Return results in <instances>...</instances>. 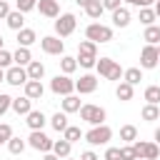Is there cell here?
<instances>
[{"label": "cell", "mask_w": 160, "mask_h": 160, "mask_svg": "<svg viewBox=\"0 0 160 160\" xmlns=\"http://www.w3.org/2000/svg\"><path fill=\"white\" fill-rule=\"evenodd\" d=\"M85 38H88L90 42H95V45H100V42H110V40H112V28L100 25V22H90V25L85 28Z\"/></svg>", "instance_id": "cell-1"}, {"label": "cell", "mask_w": 160, "mask_h": 160, "mask_svg": "<svg viewBox=\"0 0 160 160\" xmlns=\"http://www.w3.org/2000/svg\"><path fill=\"white\" fill-rule=\"evenodd\" d=\"M95 68H98V72H100L105 80H120V78H122V70H120V65H118L112 58H100V60L95 62Z\"/></svg>", "instance_id": "cell-2"}, {"label": "cell", "mask_w": 160, "mask_h": 160, "mask_svg": "<svg viewBox=\"0 0 160 160\" xmlns=\"http://www.w3.org/2000/svg\"><path fill=\"white\" fill-rule=\"evenodd\" d=\"M75 25H78V18H75L72 12H62V15H58V20H55V35H58V38H68V35H72Z\"/></svg>", "instance_id": "cell-3"}, {"label": "cell", "mask_w": 160, "mask_h": 160, "mask_svg": "<svg viewBox=\"0 0 160 160\" xmlns=\"http://www.w3.org/2000/svg\"><path fill=\"white\" fill-rule=\"evenodd\" d=\"M80 120L90 122L92 128L95 125H105V110L100 105H82L80 108Z\"/></svg>", "instance_id": "cell-4"}, {"label": "cell", "mask_w": 160, "mask_h": 160, "mask_svg": "<svg viewBox=\"0 0 160 160\" xmlns=\"http://www.w3.org/2000/svg\"><path fill=\"white\" fill-rule=\"evenodd\" d=\"M132 150L140 160H155L160 155V145L158 142H148V140H135L132 142Z\"/></svg>", "instance_id": "cell-5"}, {"label": "cell", "mask_w": 160, "mask_h": 160, "mask_svg": "<svg viewBox=\"0 0 160 160\" xmlns=\"http://www.w3.org/2000/svg\"><path fill=\"white\" fill-rule=\"evenodd\" d=\"M110 138H112V130H110L108 125H95L92 130L85 132V140H88L90 145H108Z\"/></svg>", "instance_id": "cell-6"}, {"label": "cell", "mask_w": 160, "mask_h": 160, "mask_svg": "<svg viewBox=\"0 0 160 160\" xmlns=\"http://www.w3.org/2000/svg\"><path fill=\"white\" fill-rule=\"evenodd\" d=\"M50 90L55 92V95H72V90H75V80H70L68 75H55L52 80H50Z\"/></svg>", "instance_id": "cell-7"}, {"label": "cell", "mask_w": 160, "mask_h": 160, "mask_svg": "<svg viewBox=\"0 0 160 160\" xmlns=\"http://www.w3.org/2000/svg\"><path fill=\"white\" fill-rule=\"evenodd\" d=\"M28 145L35 148V150H40V152H50V150H52V140H50L42 130H32L30 138H28Z\"/></svg>", "instance_id": "cell-8"}, {"label": "cell", "mask_w": 160, "mask_h": 160, "mask_svg": "<svg viewBox=\"0 0 160 160\" xmlns=\"http://www.w3.org/2000/svg\"><path fill=\"white\" fill-rule=\"evenodd\" d=\"M40 48H42V52H48V55H62V52H65V42H62L58 35H45V38L40 40Z\"/></svg>", "instance_id": "cell-9"}, {"label": "cell", "mask_w": 160, "mask_h": 160, "mask_svg": "<svg viewBox=\"0 0 160 160\" xmlns=\"http://www.w3.org/2000/svg\"><path fill=\"white\" fill-rule=\"evenodd\" d=\"M5 82L15 85V88L25 85V82H28V72H25V68H20V65H10V68L5 70Z\"/></svg>", "instance_id": "cell-10"}, {"label": "cell", "mask_w": 160, "mask_h": 160, "mask_svg": "<svg viewBox=\"0 0 160 160\" xmlns=\"http://www.w3.org/2000/svg\"><path fill=\"white\" fill-rule=\"evenodd\" d=\"M158 62H160V60H158V45H145L142 52H140V68L152 70Z\"/></svg>", "instance_id": "cell-11"}, {"label": "cell", "mask_w": 160, "mask_h": 160, "mask_svg": "<svg viewBox=\"0 0 160 160\" xmlns=\"http://www.w3.org/2000/svg\"><path fill=\"white\" fill-rule=\"evenodd\" d=\"M95 88H98V78L95 75H80V80H75V90L80 92V95H88V92H95Z\"/></svg>", "instance_id": "cell-12"}, {"label": "cell", "mask_w": 160, "mask_h": 160, "mask_svg": "<svg viewBox=\"0 0 160 160\" xmlns=\"http://www.w3.org/2000/svg\"><path fill=\"white\" fill-rule=\"evenodd\" d=\"M38 10H40V15H45V18H58V15H60L58 0H38Z\"/></svg>", "instance_id": "cell-13"}, {"label": "cell", "mask_w": 160, "mask_h": 160, "mask_svg": "<svg viewBox=\"0 0 160 160\" xmlns=\"http://www.w3.org/2000/svg\"><path fill=\"white\" fill-rule=\"evenodd\" d=\"M25 118H28L25 122H28V128H30V130H42V125L48 122V118L42 115V110H30Z\"/></svg>", "instance_id": "cell-14"}, {"label": "cell", "mask_w": 160, "mask_h": 160, "mask_svg": "<svg viewBox=\"0 0 160 160\" xmlns=\"http://www.w3.org/2000/svg\"><path fill=\"white\" fill-rule=\"evenodd\" d=\"M42 92H45V88H42L40 80H28V82H25V98H30V100H40Z\"/></svg>", "instance_id": "cell-15"}, {"label": "cell", "mask_w": 160, "mask_h": 160, "mask_svg": "<svg viewBox=\"0 0 160 160\" xmlns=\"http://www.w3.org/2000/svg\"><path fill=\"white\" fill-rule=\"evenodd\" d=\"M25 72H28V80H40L45 75V65L40 60H30L28 68H25Z\"/></svg>", "instance_id": "cell-16"}, {"label": "cell", "mask_w": 160, "mask_h": 160, "mask_svg": "<svg viewBox=\"0 0 160 160\" xmlns=\"http://www.w3.org/2000/svg\"><path fill=\"white\" fill-rule=\"evenodd\" d=\"M10 108H12L18 115H28V112L32 110V100L25 98V95H22V98H12V105H10Z\"/></svg>", "instance_id": "cell-17"}, {"label": "cell", "mask_w": 160, "mask_h": 160, "mask_svg": "<svg viewBox=\"0 0 160 160\" xmlns=\"http://www.w3.org/2000/svg\"><path fill=\"white\" fill-rule=\"evenodd\" d=\"M112 25H115V28H128V25H130V12H128V8L112 10Z\"/></svg>", "instance_id": "cell-18"}, {"label": "cell", "mask_w": 160, "mask_h": 160, "mask_svg": "<svg viewBox=\"0 0 160 160\" xmlns=\"http://www.w3.org/2000/svg\"><path fill=\"white\" fill-rule=\"evenodd\" d=\"M35 40H38L35 30H30V28H22V30H18V45H20V48H30Z\"/></svg>", "instance_id": "cell-19"}, {"label": "cell", "mask_w": 160, "mask_h": 160, "mask_svg": "<svg viewBox=\"0 0 160 160\" xmlns=\"http://www.w3.org/2000/svg\"><path fill=\"white\" fill-rule=\"evenodd\" d=\"M80 98L78 95H65L62 98V112L68 115V112H80Z\"/></svg>", "instance_id": "cell-20"}, {"label": "cell", "mask_w": 160, "mask_h": 160, "mask_svg": "<svg viewBox=\"0 0 160 160\" xmlns=\"http://www.w3.org/2000/svg\"><path fill=\"white\" fill-rule=\"evenodd\" d=\"M5 20H8V28H10V30H15V32H18V30H22L25 18H22V12H20V10H10V15H8Z\"/></svg>", "instance_id": "cell-21"}, {"label": "cell", "mask_w": 160, "mask_h": 160, "mask_svg": "<svg viewBox=\"0 0 160 160\" xmlns=\"http://www.w3.org/2000/svg\"><path fill=\"white\" fill-rule=\"evenodd\" d=\"M30 60H32V55H30V50H28V48H18V50L12 52V62H15V65H20V68H25Z\"/></svg>", "instance_id": "cell-22"}, {"label": "cell", "mask_w": 160, "mask_h": 160, "mask_svg": "<svg viewBox=\"0 0 160 160\" xmlns=\"http://www.w3.org/2000/svg\"><path fill=\"white\" fill-rule=\"evenodd\" d=\"M70 142L62 138V140H55L52 142V155H58V158H70Z\"/></svg>", "instance_id": "cell-23"}, {"label": "cell", "mask_w": 160, "mask_h": 160, "mask_svg": "<svg viewBox=\"0 0 160 160\" xmlns=\"http://www.w3.org/2000/svg\"><path fill=\"white\" fill-rule=\"evenodd\" d=\"M142 40H148V45H158L160 42V25H148L142 32Z\"/></svg>", "instance_id": "cell-24"}, {"label": "cell", "mask_w": 160, "mask_h": 160, "mask_svg": "<svg viewBox=\"0 0 160 160\" xmlns=\"http://www.w3.org/2000/svg\"><path fill=\"white\" fill-rule=\"evenodd\" d=\"M85 12H88V18L98 20V18L105 12V8H102V2H100V0H90V2L85 5Z\"/></svg>", "instance_id": "cell-25"}, {"label": "cell", "mask_w": 160, "mask_h": 160, "mask_svg": "<svg viewBox=\"0 0 160 160\" xmlns=\"http://www.w3.org/2000/svg\"><path fill=\"white\" fill-rule=\"evenodd\" d=\"M122 78H125L128 85H138V82L142 80V70H140V68H128V70L122 72Z\"/></svg>", "instance_id": "cell-26"}, {"label": "cell", "mask_w": 160, "mask_h": 160, "mask_svg": "<svg viewBox=\"0 0 160 160\" xmlns=\"http://www.w3.org/2000/svg\"><path fill=\"white\" fill-rule=\"evenodd\" d=\"M115 95H118V100H122V102H128V100H132V85H128L125 80L115 88Z\"/></svg>", "instance_id": "cell-27"}, {"label": "cell", "mask_w": 160, "mask_h": 160, "mask_svg": "<svg viewBox=\"0 0 160 160\" xmlns=\"http://www.w3.org/2000/svg\"><path fill=\"white\" fill-rule=\"evenodd\" d=\"M120 140L135 142V140H138V128H135V125H122V128H120Z\"/></svg>", "instance_id": "cell-28"}, {"label": "cell", "mask_w": 160, "mask_h": 160, "mask_svg": "<svg viewBox=\"0 0 160 160\" xmlns=\"http://www.w3.org/2000/svg\"><path fill=\"white\" fill-rule=\"evenodd\" d=\"M62 138L72 145V142H78V140L82 138V130H80V128H75V125H68V128L62 130Z\"/></svg>", "instance_id": "cell-29"}, {"label": "cell", "mask_w": 160, "mask_h": 160, "mask_svg": "<svg viewBox=\"0 0 160 160\" xmlns=\"http://www.w3.org/2000/svg\"><path fill=\"white\" fill-rule=\"evenodd\" d=\"M60 70H62V75H70V72H75V70H78V60H75V58H68V55H62V60H60Z\"/></svg>", "instance_id": "cell-30"}, {"label": "cell", "mask_w": 160, "mask_h": 160, "mask_svg": "<svg viewBox=\"0 0 160 160\" xmlns=\"http://www.w3.org/2000/svg\"><path fill=\"white\" fill-rule=\"evenodd\" d=\"M50 125H52L58 132H62V130L68 128V115H65V112H55V115L50 118Z\"/></svg>", "instance_id": "cell-31"}, {"label": "cell", "mask_w": 160, "mask_h": 160, "mask_svg": "<svg viewBox=\"0 0 160 160\" xmlns=\"http://www.w3.org/2000/svg\"><path fill=\"white\" fill-rule=\"evenodd\" d=\"M145 100H148V105H158L160 102V85L145 88Z\"/></svg>", "instance_id": "cell-32"}, {"label": "cell", "mask_w": 160, "mask_h": 160, "mask_svg": "<svg viewBox=\"0 0 160 160\" xmlns=\"http://www.w3.org/2000/svg\"><path fill=\"white\" fill-rule=\"evenodd\" d=\"M78 52L80 55H98V45L90 42V40H80L78 42Z\"/></svg>", "instance_id": "cell-33"}, {"label": "cell", "mask_w": 160, "mask_h": 160, "mask_svg": "<svg viewBox=\"0 0 160 160\" xmlns=\"http://www.w3.org/2000/svg\"><path fill=\"white\" fill-rule=\"evenodd\" d=\"M142 120H148V122L160 120V108H158V105H145V108H142Z\"/></svg>", "instance_id": "cell-34"}, {"label": "cell", "mask_w": 160, "mask_h": 160, "mask_svg": "<svg viewBox=\"0 0 160 160\" xmlns=\"http://www.w3.org/2000/svg\"><path fill=\"white\" fill-rule=\"evenodd\" d=\"M155 18H158V15H155V10H152V8H140V22H142L145 28H148V25H152V22H155Z\"/></svg>", "instance_id": "cell-35"}, {"label": "cell", "mask_w": 160, "mask_h": 160, "mask_svg": "<svg viewBox=\"0 0 160 160\" xmlns=\"http://www.w3.org/2000/svg\"><path fill=\"white\" fill-rule=\"evenodd\" d=\"M8 150H10L12 155H20V152L25 150V140H22V138H10V140H8Z\"/></svg>", "instance_id": "cell-36"}, {"label": "cell", "mask_w": 160, "mask_h": 160, "mask_svg": "<svg viewBox=\"0 0 160 160\" xmlns=\"http://www.w3.org/2000/svg\"><path fill=\"white\" fill-rule=\"evenodd\" d=\"M75 60H78V65H80V68H95L98 55H80V52H78V58H75Z\"/></svg>", "instance_id": "cell-37"}, {"label": "cell", "mask_w": 160, "mask_h": 160, "mask_svg": "<svg viewBox=\"0 0 160 160\" xmlns=\"http://www.w3.org/2000/svg\"><path fill=\"white\" fill-rule=\"evenodd\" d=\"M15 8L25 15V12H30V10H35V8H38V0H18V2H15Z\"/></svg>", "instance_id": "cell-38"}, {"label": "cell", "mask_w": 160, "mask_h": 160, "mask_svg": "<svg viewBox=\"0 0 160 160\" xmlns=\"http://www.w3.org/2000/svg\"><path fill=\"white\" fill-rule=\"evenodd\" d=\"M10 138H12V128L8 122H0V145H8Z\"/></svg>", "instance_id": "cell-39"}, {"label": "cell", "mask_w": 160, "mask_h": 160, "mask_svg": "<svg viewBox=\"0 0 160 160\" xmlns=\"http://www.w3.org/2000/svg\"><path fill=\"white\" fill-rule=\"evenodd\" d=\"M120 160H138V155H135L132 145H125V148H120Z\"/></svg>", "instance_id": "cell-40"}, {"label": "cell", "mask_w": 160, "mask_h": 160, "mask_svg": "<svg viewBox=\"0 0 160 160\" xmlns=\"http://www.w3.org/2000/svg\"><path fill=\"white\" fill-rule=\"evenodd\" d=\"M12 65V52H8V50H0V68L2 70H8Z\"/></svg>", "instance_id": "cell-41"}, {"label": "cell", "mask_w": 160, "mask_h": 160, "mask_svg": "<svg viewBox=\"0 0 160 160\" xmlns=\"http://www.w3.org/2000/svg\"><path fill=\"white\" fill-rule=\"evenodd\" d=\"M10 105H12V98L5 95V92H0V115H5L10 110Z\"/></svg>", "instance_id": "cell-42"}, {"label": "cell", "mask_w": 160, "mask_h": 160, "mask_svg": "<svg viewBox=\"0 0 160 160\" xmlns=\"http://www.w3.org/2000/svg\"><path fill=\"white\" fill-rule=\"evenodd\" d=\"M105 160H120V148H108L105 150Z\"/></svg>", "instance_id": "cell-43"}, {"label": "cell", "mask_w": 160, "mask_h": 160, "mask_svg": "<svg viewBox=\"0 0 160 160\" xmlns=\"http://www.w3.org/2000/svg\"><path fill=\"white\" fill-rule=\"evenodd\" d=\"M100 2H102L105 10H118V8H122V5H120L122 0H100Z\"/></svg>", "instance_id": "cell-44"}, {"label": "cell", "mask_w": 160, "mask_h": 160, "mask_svg": "<svg viewBox=\"0 0 160 160\" xmlns=\"http://www.w3.org/2000/svg\"><path fill=\"white\" fill-rule=\"evenodd\" d=\"M8 15H10V5L5 0H0V18H8Z\"/></svg>", "instance_id": "cell-45"}, {"label": "cell", "mask_w": 160, "mask_h": 160, "mask_svg": "<svg viewBox=\"0 0 160 160\" xmlns=\"http://www.w3.org/2000/svg\"><path fill=\"white\" fill-rule=\"evenodd\" d=\"M80 160H100V158H98V155H95L92 150H85V152L80 155Z\"/></svg>", "instance_id": "cell-46"}, {"label": "cell", "mask_w": 160, "mask_h": 160, "mask_svg": "<svg viewBox=\"0 0 160 160\" xmlns=\"http://www.w3.org/2000/svg\"><path fill=\"white\" fill-rule=\"evenodd\" d=\"M152 2H155V0H135V5H138V8H150Z\"/></svg>", "instance_id": "cell-47"}, {"label": "cell", "mask_w": 160, "mask_h": 160, "mask_svg": "<svg viewBox=\"0 0 160 160\" xmlns=\"http://www.w3.org/2000/svg\"><path fill=\"white\" fill-rule=\"evenodd\" d=\"M42 160H60V158H58V155H52V152H45V155H42Z\"/></svg>", "instance_id": "cell-48"}, {"label": "cell", "mask_w": 160, "mask_h": 160, "mask_svg": "<svg viewBox=\"0 0 160 160\" xmlns=\"http://www.w3.org/2000/svg\"><path fill=\"white\" fill-rule=\"evenodd\" d=\"M152 10H155V15L160 18V0H155V8H152Z\"/></svg>", "instance_id": "cell-49"}, {"label": "cell", "mask_w": 160, "mask_h": 160, "mask_svg": "<svg viewBox=\"0 0 160 160\" xmlns=\"http://www.w3.org/2000/svg\"><path fill=\"white\" fill-rule=\"evenodd\" d=\"M75 2H78V5H80V8H85V5H88V2H90V0H75Z\"/></svg>", "instance_id": "cell-50"}, {"label": "cell", "mask_w": 160, "mask_h": 160, "mask_svg": "<svg viewBox=\"0 0 160 160\" xmlns=\"http://www.w3.org/2000/svg\"><path fill=\"white\" fill-rule=\"evenodd\" d=\"M155 142H158V145H160V128H158V130H155Z\"/></svg>", "instance_id": "cell-51"}, {"label": "cell", "mask_w": 160, "mask_h": 160, "mask_svg": "<svg viewBox=\"0 0 160 160\" xmlns=\"http://www.w3.org/2000/svg\"><path fill=\"white\" fill-rule=\"evenodd\" d=\"M2 80H5V70L0 68V82H2Z\"/></svg>", "instance_id": "cell-52"}, {"label": "cell", "mask_w": 160, "mask_h": 160, "mask_svg": "<svg viewBox=\"0 0 160 160\" xmlns=\"http://www.w3.org/2000/svg\"><path fill=\"white\" fill-rule=\"evenodd\" d=\"M125 2H130V5H135V0H125Z\"/></svg>", "instance_id": "cell-53"}, {"label": "cell", "mask_w": 160, "mask_h": 160, "mask_svg": "<svg viewBox=\"0 0 160 160\" xmlns=\"http://www.w3.org/2000/svg\"><path fill=\"white\" fill-rule=\"evenodd\" d=\"M0 50H2V38H0Z\"/></svg>", "instance_id": "cell-54"}, {"label": "cell", "mask_w": 160, "mask_h": 160, "mask_svg": "<svg viewBox=\"0 0 160 160\" xmlns=\"http://www.w3.org/2000/svg\"><path fill=\"white\" fill-rule=\"evenodd\" d=\"M158 60H160V48H158Z\"/></svg>", "instance_id": "cell-55"}, {"label": "cell", "mask_w": 160, "mask_h": 160, "mask_svg": "<svg viewBox=\"0 0 160 160\" xmlns=\"http://www.w3.org/2000/svg\"><path fill=\"white\" fill-rule=\"evenodd\" d=\"M65 160H72V158H65Z\"/></svg>", "instance_id": "cell-56"}]
</instances>
